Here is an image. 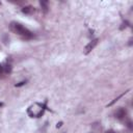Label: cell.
<instances>
[{
    "instance_id": "cell-10",
    "label": "cell",
    "mask_w": 133,
    "mask_h": 133,
    "mask_svg": "<svg viewBox=\"0 0 133 133\" xmlns=\"http://www.w3.org/2000/svg\"><path fill=\"white\" fill-rule=\"evenodd\" d=\"M61 125H62V122H59V123H57V125H56V128H60V127H61Z\"/></svg>"
},
{
    "instance_id": "cell-13",
    "label": "cell",
    "mask_w": 133,
    "mask_h": 133,
    "mask_svg": "<svg viewBox=\"0 0 133 133\" xmlns=\"http://www.w3.org/2000/svg\"><path fill=\"white\" fill-rule=\"evenodd\" d=\"M0 4H1V2H0Z\"/></svg>"
},
{
    "instance_id": "cell-6",
    "label": "cell",
    "mask_w": 133,
    "mask_h": 133,
    "mask_svg": "<svg viewBox=\"0 0 133 133\" xmlns=\"http://www.w3.org/2000/svg\"><path fill=\"white\" fill-rule=\"evenodd\" d=\"M12 72V66L6 64L4 67H3V73H11Z\"/></svg>"
},
{
    "instance_id": "cell-8",
    "label": "cell",
    "mask_w": 133,
    "mask_h": 133,
    "mask_svg": "<svg viewBox=\"0 0 133 133\" xmlns=\"http://www.w3.org/2000/svg\"><path fill=\"white\" fill-rule=\"evenodd\" d=\"M24 84H26V80H23V81H21V82H19L17 84H15V86L16 87H20V86H23Z\"/></svg>"
},
{
    "instance_id": "cell-3",
    "label": "cell",
    "mask_w": 133,
    "mask_h": 133,
    "mask_svg": "<svg viewBox=\"0 0 133 133\" xmlns=\"http://www.w3.org/2000/svg\"><path fill=\"white\" fill-rule=\"evenodd\" d=\"M126 115H127V110L123 107H120L119 109H116L114 112V116L118 120H123L124 118H126Z\"/></svg>"
},
{
    "instance_id": "cell-5",
    "label": "cell",
    "mask_w": 133,
    "mask_h": 133,
    "mask_svg": "<svg viewBox=\"0 0 133 133\" xmlns=\"http://www.w3.org/2000/svg\"><path fill=\"white\" fill-rule=\"evenodd\" d=\"M40 4H41L42 9H43V11H44L45 13L48 12V9H49V6H48V1H41Z\"/></svg>"
},
{
    "instance_id": "cell-12",
    "label": "cell",
    "mask_w": 133,
    "mask_h": 133,
    "mask_svg": "<svg viewBox=\"0 0 133 133\" xmlns=\"http://www.w3.org/2000/svg\"><path fill=\"white\" fill-rule=\"evenodd\" d=\"M3 106V103H0V107H2Z\"/></svg>"
},
{
    "instance_id": "cell-1",
    "label": "cell",
    "mask_w": 133,
    "mask_h": 133,
    "mask_svg": "<svg viewBox=\"0 0 133 133\" xmlns=\"http://www.w3.org/2000/svg\"><path fill=\"white\" fill-rule=\"evenodd\" d=\"M10 28L14 33L18 34L22 37H25V38H32L33 37V33L31 32L29 29H27L25 26H23L22 24H20L18 22H12L10 24Z\"/></svg>"
},
{
    "instance_id": "cell-7",
    "label": "cell",
    "mask_w": 133,
    "mask_h": 133,
    "mask_svg": "<svg viewBox=\"0 0 133 133\" xmlns=\"http://www.w3.org/2000/svg\"><path fill=\"white\" fill-rule=\"evenodd\" d=\"M128 92H129V91H127V92H125V93H123V94H122V95H120V96H119V97H118V98H115V99H114V100H112V101H111V102H110V103H109V104H108V105H107V106H111V105H112V104H114V103H115V102H116V101H118V100H119V99H120V98H122V97H123V96H124V95H125V94H127V93H128Z\"/></svg>"
},
{
    "instance_id": "cell-11",
    "label": "cell",
    "mask_w": 133,
    "mask_h": 133,
    "mask_svg": "<svg viewBox=\"0 0 133 133\" xmlns=\"http://www.w3.org/2000/svg\"><path fill=\"white\" fill-rule=\"evenodd\" d=\"M105 133H115V132H114L113 130H107Z\"/></svg>"
},
{
    "instance_id": "cell-9",
    "label": "cell",
    "mask_w": 133,
    "mask_h": 133,
    "mask_svg": "<svg viewBox=\"0 0 133 133\" xmlns=\"http://www.w3.org/2000/svg\"><path fill=\"white\" fill-rule=\"evenodd\" d=\"M2 73H3V66L0 64V75H1Z\"/></svg>"
},
{
    "instance_id": "cell-2",
    "label": "cell",
    "mask_w": 133,
    "mask_h": 133,
    "mask_svg": "<svg viewBox=\"0 0 133 133\" xmlns=\"http://www.w3.org/2000/svg\"><path fill=\"white\" fill-rule=\"evenodd\" d=\"M98 42H99V38H95V40H93L92 42H90L84 48V54H88L92 50H94V48L98 45Z\"/></svg>"
},
{
    "instance_id": "cell-4",
    "label": "cell",
    "mask_w": 133,
    "mask_h": 133,
    "mask_svg": "<svg viewBox=\"0 0 133 133\" xmlns=\"http://www.w3.org/2000/svg\"><path fill=\"white\" fill-rule=\"evenodd\" d=\"M34 12H35V9L33 6H31V5H26V6H24L22 9V13L25 14V15H31V14H33Z\"/></svg>"
}]
</instances>
